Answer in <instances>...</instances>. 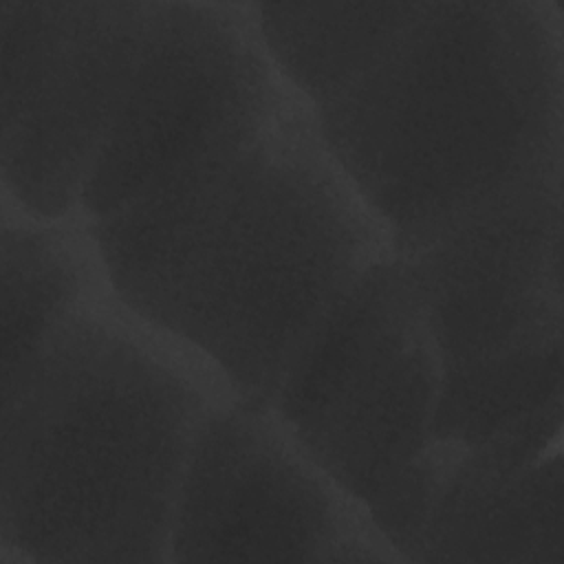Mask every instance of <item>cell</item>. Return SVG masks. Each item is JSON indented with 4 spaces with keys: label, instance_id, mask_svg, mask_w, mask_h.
I'll return each mask as SVG.
<instances>
[{
    "label": "cell",
    "instance_id": "obj_1",
    "mask_svg": "<svg viewBox=\"0 0 564 564\" xmlns=\"http://www.w3.org/2000/svg\"><path fill=\"white\" fill-rule=\"evenodd\" d=\"M88 223L112 293L262 405L337 295L394 258L300 95L251 143Z\"/></svg>",
    "mask_w": 564,
    "mask_h": 564
},
{
    "label": "cell",
    "instance_id": "obj_2",
    "mask_svg": "<svg viewBox=\"0 0 564 564\" xmlns=\"http://www.w3.org/2000/svg\"><path fill=\"white\" fill-rule=\"evenodd\" d=\"M2 392L0 564H156L203 425L238 394L112 291Z\"/></svg>",
    "mask_w": 564,
    "mask_h": 564
},
{
    "label": "cell",
    "instance_id": "obj_3",
    "mask_svg": "<svg viewBox=\"0 0 564 564\" xmlns=\"http://www.w3.org/2000/svg\"><path fill=\"white\" fill-rule=\"evenodd\" d=\"M313 115L394 256L410 260L498 200L562 181V2H423Z\"/></svg>",
    "mask_w": 564,
    "mask_h": 564
},
{
    "label": "cell",
    "instance_id": "obj_4",
    "mask_svg": "<svg viewBox=\"0 0 564 564\" xmlns=\"http://www.w3.org/2000/svg\"><path fill=\"white\" fill-rule=\"evenodd\" d=\"M443 357L408 260L350 282L289 364L271 408L306 454L372 507L434 441Z\"/></svg>",
    "mask_w": 564,
    "mask_h": 564
},
{
    "label": "cell",
    "instance_id": "obj_5",
    "mask_svg": "<svg viewBox=\"0 0 564 564\" xmlns=\"http://www.w3.org/2000/svg\"><path fill=\"white\" fill-rule=\"evenodd\" d=\"M295 95L264 48L251 2H152L139 64L79 214L110 216L240 150Z\"/></svg>",
    "mask_w": 564,
    "mask_h": 564
},
{
    "label": "cell",
    "instance_id": "obj_6",
    "mask_svg": "<svg viewBox=\"0 0 564 564\" xmlns=\"http://www.w3.org/2000/svg\"><path fill=\"white\" fill-rule=\"evenodd\" d=\"M152 2H0L2 192L35 218L79 212L141 57Z\"/></svg>",
    "mask_w": 564,
    "mask_h": 564
},
{
    "label": "cell",
    "instance_id": "obj_7",
    "mask_svg": "<svg viewBox=\"0 0 564 564\" xmlns=\"http://www.w3.org/2000/svg\"><path fill=\"white\" fill-rule=\"evenodd\" d=\"M216 560L403 562L275 410L240 397L203 425L170 538V562Z\"/></svg>",
    "mask_w": 564,
    "mask_h": 564
},
{
    "label": "cell",
    "instance_id": "obj_8",
    "mask_svg": "<svg viewBox=\"0 0 564 564\" xmlns=\"http://www.w3.org/2000/svg\"><path fill=\"white\" fill-rule=\"evenodd\" d=\"M408 262L443 364L562 344V181L498 200Z\"/></svg>",
    "mask_w": 564,
    "mask_h": 564
},
{
    "label": "cell",
    "instance_id": "obj_9",
    "mask_svg": "<svg viewBox=\"0 0 564 564\" xmlns=\"http://www.w3.org/2000/svg\"><path fill=\"white\" fill-rule=\"evenodd\" d=\"M562 449L458 445L412 562L562 564Z\"/></svg>",
    "mask_w": 564,
    "mask_h": 564
},
{
    "label": "cell",
    "instance_id": "obj_10",
    "mask_svg": "<svg viewBox=\"0 0 564 564\" xmlns=\"http://www.w3.org/2000/svg\"><path fill=\"white\" fill-rule=\"evenodd\" d=\"M2 361L9 388L44 339L79 306L108 295V273L86 216L35 218L2 192Z\"/></svg>",
    "mask_w": 564,
    "mask_h": 564
},
{
    "label": "cell",
    "instance_id": "obj_11",
    "mask_svg": "<svg viewBox=\"0 0 564 564\" xmlns=\"http://www.w3.org/2000/svg\"><path fill=\"white\" fill-rule=\"evenodd\" d=\"M282 79L311 106L355 82L419 18L423 2H251Z\"/></svg>",
    "mask_w": 564,
    "mask_h": 564
},
{
    "label": "cell",
    "instance_id": "obj_12",
    "mask_svg": "<svg viewBox=\"0 0 564 564\" xmlns=\"http://www.w3.org/2000/svg\"><path fill=\"white\" fill-rule=\"evenodd\" d=\"M562 344L487 361L443 364L432 423L438 441L474 447L500 438L560 445Z\"/></svg>",
    "mask_w": 564,
    "mask_h": 564
}]
</instances>
